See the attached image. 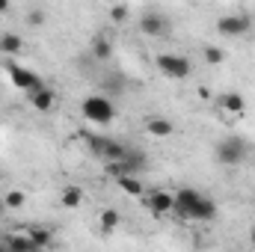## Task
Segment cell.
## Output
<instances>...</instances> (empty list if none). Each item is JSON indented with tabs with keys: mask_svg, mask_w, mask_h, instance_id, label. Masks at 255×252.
Listing matches in <instances>:
<instances>
[{
	"mask_svg": "<svg viewBox=\"0 0 255 252\" xmlns=\"http://www.w3.org/2000/svg\"><path fill=\"white\" fill-rule=\"evenodd\" d=\"M80 113H83V119H89L95 125H110L116 119V104L107 95H89V98H83Z\"/></svg>",
	"mask_w": 255,
	"mask_h": 252,
	"instance_id": "1",
	"label": "cell"
},
{
	"mask_svg": "<svg viewBox=\"0 0 255 252\" xmlns=\"http://www.w3.org/2000/svg\"><path fill=\"white\" fill-rule=\"evenodd\" d=\"M89 151L104 160V163H113V160H125L128 154V145L113 139V136H89Z\"/></svg>",
	"mask_w": 255,
	"mask_h": 252,
	"instance_id": "2",
	"label": "cell"
},
{
	"mask_svg": "<svg viewBox=\"0 0 255 252\" xmlns=\"http://www.w3.org/2000/svg\"><path fill=\"white\" fill-rule=\"evenodd\" d=\"M214 154H217V160H220L223 166H241L244 157H247V142H244L241 136H226V139L217 142Z\"/></svg>",
	"mask_w": 255,
	"mask_h": 252,
	"instance_id": "3",
	"label": "cell"
},
{
	"mask_svg": "<svg viewBox=\"0 0 255 252\" xmlns=\"http://www.w3.org/2000/svg\"><path fill=\"white\" fill-rule=\"evenodd\" d=\"M157 71L169 80H184V77H190L193 63L181 54H160L157 57Z\"/></svg>",
	"mask_w": 255,
	"mask_h": 252,
	"instance_id": "4",
	"label": "cell"
},
{
	"mask_svg": "<svg viewBox=\"0 0 255 252\" xmlns=\"http://www.w3.org/2000/svg\"><path fill=\"white\" fill-rule=\"evenodd\" d=\"M9 80H12L15 89H21V92H27V95L39 92V89L45 86L36 71H30V68H24V65H15V63H9Z\"/></svg>",
	"mask_w": 255,
	"mask_h": 252,
	"instance_id": "5",
	"label": "cell"
},
{
	"mask_svg": "<svg viewBox=\"0 0 255 252\" xmlns=\"http://www.w3.org/2000/svg\"><path fill=\"white\" fill-rule=\"evenodd\" d=\"M199 190H193V187H181L172 199H175V205H172V214L178 217V220H190V211H193V205L199 202Z\"/></svg>",
	"mask_w": 255,
	"mask_h": 252,
	"instance_id": "6",
	"label": "cell"
},
{
	"mask_svg": "<svg viewBox=\"0 0 255 252\" xmlns=\"http://www.w3.org/2000/svg\"><path fill=\"white\" fill-rule=\"evenodd\" d=\"M217 30L223 36H244L250 30V15H223L217 21Z\"/></svg>",
	"mask_w": 255,
	"mask_h": 252,
	"instance_id": "7",
	"label": "cell"
},
{
	"mask_svg": "<svg viewBox=\"0 0 255 252\" xmlns=\"http://www.w3.org/2000/svg\"><path fill=\"white\" fill-rule=\"evenodd\" d=\"M145 205H148V211H151L154 217H166V214H172L175 199H172L166 190H151L148 199H145Z\"/></svg>",
	"mask_w": 255,
	"mask_h": 252,
	"instance_id": "8",
	"label": "cell"
},
{
	"mask_svg": "<svg viewBox=\"0 0 255 252\" xmlns=\"http://www.w3.org/2000/svg\"><path fill=\"white\" fill-rule=\"evenodd\" d=\"M217 104H220V110L229 113V116H244V113H247V98H244L241 92H223V95L217 98Z\"/></svg>",
	"mask_w": 255,
	"mask_h": 252,
	"instance_id": "9",
	"label": "cell"
},
{
	"mask_svg": "<svg viewBox=\"0 0 255 252\" xmlns=\"http://www.w3.org/2000/svg\"><path fill=\"white\" fill-rule=\"evenodd\" d=\"M163 30H166V18H163L160 12L145 9L142 18H139V33H145V36H160Z\"/></svg>",
	"mask_w": 255,
	"mask_h": 252,
	"instance_id": "10",
	"label": "cell"
},
{
	"mask_svg": "<svg viewBox=\"0 0 255 252\" xmlns=\"http://www.w3.org/2000/svg\"><path fill=\"white\" fill-rule=\"evenodd\" d=\"M214 217H217V202L208 199V196H199V202L193 205V211H190V220H196V223H211Z\"/></svg>",
	"mask_w": 255,
	"mask_h": 252,
	"instance_id": "11",
	"label": "cell"
},
{
	"mask_svg": "<svg viewBox=\"0 0 255 252\" xmlns=\"http://www.w3.org/2000/svg\"><path fill=\"white\" fill-rule=\"evenodd\" d=\"M27 98H30L33 110H39V113H48V110L57 104V92H54L51 86H42L39 92H33V95H27Z\"/></svg>",
	"mask_w": 255,
	"mask_h": 252,
	"instance_id": "12",
	"label": "cell"
},
{
	"mask_svg": "<svg viewBox=\"0 0 255 252\" xmlns=\"http://www.w3.org/2000/svg\"><path fill=\"white\" fill-rule=\"evenodd\" d=\"M145 130L151 136H172L175 133V125L163 116H145Z\"/></svg>",
	"mask_w": 255,
	"mask_h": 252,
	"instance_id": "13",
	"label": "cell"
},
{
	"mask_svg": "<svg viewBox=\"0 0 255 252\" xmlns=\"http://www.w3.org/2000/svg\"><path fill=\"white\" fill-rule=\"evenodd\" d=\"M119 223H122V217H119L116 208H104V211L98 214V229H101V235H113V232L119 229Z\"/></svg>",
	"mask_w": 255,
	"mask_h": 252,
	"instance_id": "14",
	"label": "cell"
},
{
	"mask_svg": "<svg viewBox=\"0 0 255 252\" xmlns=\"http://www.w3.org/2000/svg\"><path fill=\"white\" fill-rule=\"evenodd\" d=\"M3 244H6V250L9 252H42L30 238H27V235H6Z\"/></svg>",
	"mask_w": 255,
	"mask_h": 252,
	"instance_id": "15",
	"label": "cell"
},
{
	"mask_svg": "<svg viewBox=\"0 0 255 252\" xmlns=\"http://www.w3.org/2000/svg\"><path fill=\"white\" fill-rule=\"evenodd\" d=\"M21 51H24V39H21L18 33H3V36H0V54L15 57V54H21Z\"/></svg>",
	"mask_w": 255,
	"mask_h": 252,
	"instance_id": "16",
	"label": "cell"
},
{
	"mask_svg": "<svg viewBox=\"0 0 255 252\" xmlns=\"http://www.w3.org/2000/svg\"><path fill=\"white\" fill-rule=\"evenodd\" d=\"M27 238H30L39 250H45V247L54 244V232H51V229H42V226H33V229L27 232Z\"/></svg>",
	"mask_w": 255,
	"mask_h": 252,
	"instance_id": "17",
	"label": "cell"
},
{
	"mask_svg": "<svg viewBox=\"0 0 255 252\" xmlns=\"http://www.w3.org/2000/svg\"><path fill=\"white\" fill-rule=\"evenodd\" d=\"M104 172L113 175V178H125V175H136V169L128 163V160H113V163H104Z\"/></svg>",
	"mask_w": 255,
	"mask_h": 252,
	"instance_id": "18",
	"label": "cell"
},
{
	"mask_svg": "<svg viewBox=\"0 0 255 252\" xmlns=\"http://www.w3.org/2000/svg\"><path fill=\"white\" fill-rule=\"evenodd\" d=\"M92 57H95V60H101V63H104V60H110V57H113V45H110V39L98 36V39L92 42Z\"/></svg>",
	"mask_w": 255,
	"mask_h": 252,
	"instance_id": "19",
	"label": "cell"
},
{
	"mask_svg": "<svg viewBox=\"0 0 255 252\" xmlns=\"http://www.w3.org/2000/svg\"><path fill=\"white\" fill-rule=\"evenodd\" d=\"M202 54H205V63L208 65H223L226 63V51H223L220 45H205Z\"/></svg>",
	"mask_w": 255,
	"mask_h": 252,
	"instance_id": "20",
	"label": "cell"
},
{
	"mask_svg": "<svg viewBox=\"0 0 255 252\" xmlns=\"http://www.w3.org/2000/svg\"><path fill=\"white\" fill-rule=\"evenodd\" d=\"M3 205H6V211H18V208H24V205H27L24 190H9V193L3 196Z\"/></svg>",
	"mask_w": 255,
	"mask_h": 252,
	"instance_id": "21",
	"label": "cell"
},
{
	"mask_svg": "<svg viewBox=\"0 0 255 252\" xmlns=\"http://www.w3.org/2000/svg\"><path fill=\"white\" fill-rule=\"evenodd\" d=\"M116 184H119V187L125 190L128 196H142V184H139V178H136V175H125V178H116Z\"/></svg>",
	"mask_w": 255,
	"mask_h": 252,
	"instance_id": "22",
	"label": "cell"
},
{
	"mask_svg": "<svg viewBox=\"0 0 255 252\" xmlns=\"http://www.w3.org/2000/svg\"><path fill=\"white\" fill-rule=\"evenodd\" d=\"M80 202H83V190L74 187V184H68L63 190V205L65 208H80Z\"/></svg>",
	"mask_w": 255,
	"mask_h": 252,
	"instance_id": "23",
	"label": "cell"
},
{
	"mask_svg": "<svg viewBox=\"0 0 255 252\" xmlns=\"http://www.w3.org/2000/svg\"><path fill=\"white\" fill-rule=\"evenodd\" d=\"M125 160L136 169V172H142V169H145V163H148V160H145V154H142V151H136V148H128Z\"/></svg>",
	"mask_w": 255,
	"mask_h": 252,
	"instance_id": "24",
	"label": "cell"
},
{
	"mask_svg": "<svg viewBox=\"0 0 255 252\" xmlns=\"http://www.w3.org/2000/svg\"><path fill=\"white\" fill-rule=\"evenodd\" d=\"M27 24H30V27H42V24H45V12H42V9H30V12H27Z\"/></svg>",
	"mask_w": 255,
	"mask_h": 252,
	"instance_id": "25",
	"label": "cell"
},
{
	"mask_svg": "<svg viewBox=\"0 0 255 252\" xmlns=\"http://www.w3.org/2000/svg\"><path fill=\"white\" fill-rule=\"evenodd\" d=\"M128 15H130V9H128V6H113V9H110V18H113L116 24L128 21Z\"/></svg>",
	"mask_w": 255,
	"mask_h": 252,
	"instance_id": "26",
	"label": "cell"
},
{
	"mask_svg": "<svg viewBox=\"0 0 255 252\" xmlns=\"http://www.w3.org/2000/svg\"><path fill=\"white\" fill-rule=\"evenodd\" d=\"M3 12H9V0H0V15Z\"/></svg>",
	"mask_w": 255,
	"mask_h": 252,
	"instance_id": "27",
	"label": "cell"
},
{
	"mask_svg": "<svg viewBox=\"0 0 255 252\" xmlns=\"http://www.w3.org/2000/svg\"><path fill=\"white\" fill-rule=\"evenodd\" d=\"M3 214H6V205H3V199H0V217H3Z\"/></svg>",
	"mask_w": 255,
	"mask_h": 252,
	"instance_id": "28",
	"label": "cell"
},
{
	"mask_svg": "<svg viewBox=\"0 0 255 252\" xmlns=\"http://www.w3.org/2000/svg\"><path fill=\"white\" fill-rule=\"evenodd\" d=\"M250 244H253V247H255V229H253V232H250Z\"/></svg>",
	"mask_w": 255,
	"mask_h": 252,
	"instance_id": "29",
	"label": "cell"
},
{
	"mask_svg": "<svg viewBox=\"0 0 255 252\" xmlns=\"http://www.w3.org/2000/svg\"><path fill=\"white\" fill-rule=\"evenodd\" d=\"M0 252H9V250H6V244H3V241H0Z\"/></svg>",
	"mask_w": 255,
	"mask_h": 252,
	"instance_id": "30",
	"label": "cell"
}]
</instances>
